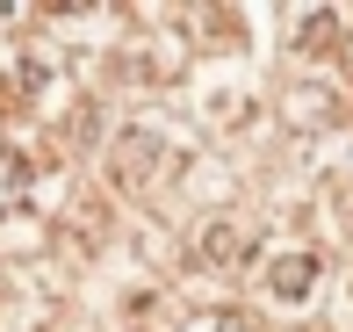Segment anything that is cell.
<instances>
[{"instance_id":"6da1fadb","label":"cell","mask_w":353,"mask_h":332,"mask_svg":"<svg viewBox=\"0 0 353 332\" xmlns=\"http://www.w3.org/2000/svg\"><path fill=\"white\" fill-rule=\"evenodd\" d=\"M108 173H116L123 195L152 188L159 173H166V145H159V130H123V137H116V152H108Z\"/></svg>"},{"instance_id":"7a4b0ae2","label":"cell","mask_w":353,"mask_h":332,"mask_svg":"<svg viewBox=\"0 0 353 332\" xmlns=\"http://www.w3.org/2000/svg\"><path fill=\"white\" fill-rule=\"evenodd\" d=\"M317 282H325V260H317V253H281V260L267 267V296H274V304H310Z\"/></svg>"},{"instance_id":"3957f363","label":"cell","mask_w":353,"mask_h":332,"mask_svg":"<svg viewBox=\"0 0 353 332\" xmlns=\"http://www.w3.org/2000/svg\"><path fill=\"white\" fill-rule=\"evenodd\" d=\"M245 253H252V246H245V231H238V224H210V231L195 239V260H202V267H216V275H231Z\"/></svg>"},{"instance_id":"277c9868","label":"cell","mask_w":353,"mask_h":332,"mask_svg":"<svg viewBox=\"0 0 353 332\" xmlns=\"http://www.w3.org/2000/svg\"><path fill=\"white\" fill-rule=\"evenodd\" d=\"M346 22V14H332V8H310V14H288V29H296V37H288V43H296V51H325V43H332V29H339Z\"/></svg>"},{"instance_id":"5b68a950","label":"cell","mask_w":353,"mask_h":332,"mask_svg":"<svg viewBox=\"0 0 353 332\" xmlns=\"http://www.w3.org/2000/svg\"><path fill=\"white\" fill-rule=\"evenodd\" d=\"M188 332H245V318H231V311H216V318H195Z\"/></svg>"}]
</instances>
